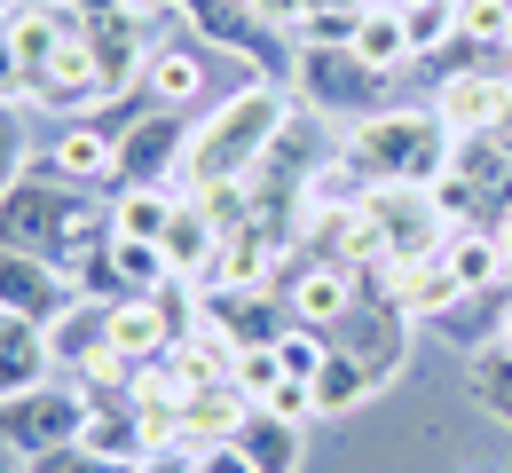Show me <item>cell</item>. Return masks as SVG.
Listing matches in <instances>:
<instances>
[{"mask_svg": "<svg viewBox=\"0 0 512 473\" xmlns=\"http://www.w3.org/2000/svg\"><path fill=\"white\" fill-rule=\"evenodd\" d=\"M103 237H111V205H95V190H79L71 174H56L48 150H32V166L0 198V245L8 253H48V261L71 269V253H87Z\"/></svg>", "mask_w": 512, "mask_h": 473, "instance_id": "1", "label": "cell"}, {"mask_svg": "<svg viewBox=\"0 0 512 473\" xmlns=\"http://www.w3.org/2000/svg\"><path fill=\"white\" fill-rule=\"evenodd\" d=\"M292 87L276 79H245L229 103H213L205 119L190 127V150H182V190H229L245 182L260 158L276 150V135L292 127Z\"/></svg>", "mask_w": 512, "mask_h": 473, "instance_id": "2", "label": "cell"}, {"mask_svg": "<svg viewBox=\"0 0 512 473\" xmlns=\"http://www.w3.org/2000/svg\"><path fill=\"white\" fill-rule=\"evenodd\" d=\"M449 119L434 103H410V111H371L355 119L347 135L331 142V166L355 182V190H386V182H410V190H434L449 174Z\"/></svg>", "mask_w": 512, "mask_h": 473, "instance_id": "3", "label": "cell"}, {"mask_svg": "<svg viewBox=\"0 0 512 473\" xmlns=\"http://www.w3.org/2000/svg\"><path fill=\"white\" fill-rule=\"evenodd\" d=\"M449 229H505L512 213V119L489 127V135H457L449 142V174L434 182Z\"/></svg>", "mask_w": 512, "mask_h": 473, "instance_id": "4", "label": "cell"}, {"mask_svg": "<svg viewBox=\"0 0 512 473\" xmlns=\"http://www.w3.org/2000/svg\"><path fill=\"white\" fill-rule=\"evenodd\" d=\"M292 103L308 119H371L386 111V71H371L355 48H323V40H292Z\"/></svg>", "mask_w": 512, "mask_h": 473, "instance_id": "5", "label": "cell"}, {"mask_svg": "<svg viewBox=\"0 0 512 473\" xmlns=\"http://www.w3.org/2000/svg\"><path fill=\"white\" fill-rule=\"evenodd\" d=\"M87 387L79 379H40V387H24V395H0V442L16 450V458H48V450H64L87 434Z\"/></svg>", "mask_w": 512, "mask_h": 473, "instance_id": "6", "label": "cell"}, {"mask_svg": "<svg viewBox=\"0 0 512 473\" xmlns=\"http://www.w3.org/2000/svg\"><path fill=\"white\" fill-rule=\"evenodd\" d=\"M363 213H371V229H379V245H386V269L394 261H426V253L449 245V213H442L434 190L386 182V190H363Z\"/></svg>", "mask_w": 512, "mask_h": 473, "instance_id": "7", "label": "cell"}, {"mask_svg": "<svg viewBox=\"0 0 512 473\" xmlns=\"http://www.w3.org/2000/svg\"><path fill=\"white\" fill-rule=\"evenodd\" d=\"M197 324H213L237 355H253L292 332V308L276 300V284H197Z\"/></svg>", "mask_w": 512, "mask_h": 473, "instance_id": "8", "label": "cell"}, {"mask_svg": "<svg viewBox=\"0 0 512 473\" xmlns=\"http://www.w3.org/2000/svg\"><path fill=\"white\" fill-rule=\"evenodd\" d=\"M190 111H142L119 127V166H111V190H127V182H182V150H190Z\"/></svg>", "mask_w": 512, "mask_h": 473, "instance_id": "9", "label": "cell"}, {"mask_svg": "<svg viewBox=\"0 0 512 473\" xmlns=\"http://www.w3.org/2000/svg\"><path fill=\"white\" fill-rule=\"evenodd\" d=\"M71 300H79V284H71L64 261H48V253H8V245H0V308H8V316L56 324Z\"/></svg>", "mask_w": 512, "mask_h": 473, "instance_id": "10", "label": "cell"}, {"mask_svg": "<svg viewBox=\"0 0 512 473\" xmlns=\"http://www.w3.org/2000/svg\"><path fill=\"white\" fill-rule=\"evenodd\" d=\"M434 111L449 119V135H489V127H505L512 119V56L449 79L442 95H434Z\"/></svg>", "mask_w": 512, "mask_h": 473, "instance_id": "11", "label": "cell"}, {"mask_svg": "<svg viewBox=\"0 0 512 473\" xmlns=\"http://www.w3.org/2000/svg\"><path fill=\"white\" fill-rule=\"evenodd\" d=\"M386 300H394L410 324H434V316H449V308L465 300V284L449 269V253H426V261H394V269H386Z\"/></svg>", "mask_w": 512, "mask_h": 473, "instance_id": "12", "label": "cell"}, {"mask_svg": "<svg viewBox=\"0 0 512 473\" xmlns=\"http://www.w3.org/2000/svg\"><path fill=\"white\" fill-rule=\"evenodd\" d=\"M48 355H56V371H64V379L95 371V363L111 355V308H103V300H71L64 316L48 324Z\"/></svg>", "mask_w": 512, "mask_h": 473, "instance_id": "13", "label": "cell"}, {"mask_svg": "<svg viewBox=\"0 0 512 473\" xmlns=\"http://www.w3.org/2000/svg\"><path fill=\"white\" fill-rule=\"evenodd\" d=\"M253 418V395L237 387V379H213V387H197L190 403H182V442L190 450H213V442H237V426Z\"/></svg>", "mask_w": 512, "mask_h": 473, "instance_id": "14", "label": "cell"}, {"mask_svg": "<svg viewBox=\"0 0 512 473\" xmlns=\"http://www.w3.org/2000/svg\"><path fill=\"white\" fill-rule=\"evenodd\" d=\"M213 245H221V221L205 213V205L182 190V205H174V221H166V237H158V253H166V269L182 276V284H205V269H213Z\"/></svg>", "mask_w": 512, "mask_h": 473, "instance_id": "15", "label": "cell"}, {"mask_svg": "<svg viewBox=\"0 0 512 473\" xmlns=\"http://www.w3.org/2000/svg\"><path fill=\"white\" fill-rule=\"evenodd\" d=\"M40 379H56L48 324H32V316H8V308H0V395H24V387H40Z\"/></svg>", "mask_w": 512, "mask_h": 473, "instance_id": "16", "label": "cell"}, {"mask_svg": "<svg viewBox=\"0 0 512 473\" xmlns=\"http://www.w3.org/2000/svg\"><path fill=\"white\" fill-rule=\"evenodd\" d=\"M79 442H87L103 466H119V473H134L142 458H150V450H158L134 403H95V410H87V434H79Z\"/></svg>", "mask_w": 512, "mask_h": 473, "instance_id": "17", "label": "cell"}, {"mask_svg": "<svg viewBox=\"0 0 512 473\" xmlns=\"http://www.w3.org/2000/svg\"><path fill=\"white\" fill-rule=\"evenodd\" d=\"M197 87H205V56H197V40H158L150 48V64H142V95L150 103H166V111H190Z\"/></svg>", "mask_w": 512, "mask_h": 473, "instance_id": "18", "label": "cell"}, {"mask_svg": "<svg viewBox=\"0 0 512 473\" xmlns=\"http://www.w3.org/2000/svg\"><path fill=\"white\" fill-rule=\"evenodd\" d=\"M355 56L371 71H402V64H418V40H410V16L394 8V0H371L363 16H355V40H347Z\"/></svg>", "mask_w": 512, "mask_h": 473, "instance_id": "19", "label": "cell"}, {"mask_svg": "<svg viewBox=\"0 0 512 473\" xmlns=\"http://www.w3.org/2000/svg\"><path fill=\"white\" fill-rule=\"evenodd\" d=\"M71 32H79V16H71V8H48V0L8 8V40H16V64H24V79H32V71H48V56L64 48Z\"/></svg>", "mask_w": 512, "mask_h": 473, "instance_id": "20", "label": "cell"}, {"mask_svg": "<svg viewBox=\"0 0 512 473\" xmlns=\"http://www.w3.org/2000/svg\"><path fill=\"white\" fill-rule=\"evenodd\" d=\"M56 174H71L79 190H111V166H119V142H111V127H87V119H71L64 135H56Z\"/></svg>", "mask_w": 512, "mask_h": 473, "instance_id": "21", "label": "cell"}, {"mask_svg": "<svg viewBox=\"0 0 512 473\" xmlns=\"http://www.w3.org/2000/svg\"><path fill=\"white\" fill-rule=\"evenodd\" d=\"M237 450L253 458L260 473H300V458H308V426H292V418H276V410H260L237 426Z\"/></svg>", "mask_w": 512, "mask_h": 473, "instance_id": "22", "label": "cell"}, {"mask_svg": "<svg viewBox=\"0 0 512 473\" xmlns=\"http://www.w3.org/2000/svg\"><path fill=\"white\" fill-rule=\"evenodd\" d=\"M174 205H182V182H127V190H111V237H166Z\"/></svg>", "mask_w": 512, "mask_h": 473, "instance_id": "23", "label": "cell"}, {"mask_svg": "<svg viewBox=\"0 0 512 473\" xmlns=\"http://www.w3.org/2000/svg\"><path fill=\"white\" fill-rule=\"evenodd\" d=\"M379 387H394V379H379L371 363H355V355H323L316 371V418H347V410H363Z\"/></svg>", "mask_w": 512, "mask_h": 473, "instance_id": "24", "label": "cell"}, {"mask_svg": "<svg viewBox=\"0 0 512 473\" xmlns=\"http://www.w3.org/2000/svg\"><path fill=\"white\" fill-rule=\"evenodd\" d=\"M465 395L489 410L497 426H512V347H505V339H489V347L465 355Z\"/></svg>", "mask_w": 512, "mask_h": 473, "instance_id": "25", "label": "cell"}, {"mask_svg": "<svg viewBox=\"0 0 512 473\" xmlns=\"http://www.w3.org/2000/svg\"><path fill=\"white\" fill-rule=\"evenodd\" d=\"M449 269H457V284L465 292H489V284H512V269H505V245L489 237V229H449Z\"/></svg>", "mask_w": 512, "mask_h": 473, "instance_id": "26", "label": "cell"}, {"mask_svg": "<svg viewBox=\"0 0 512 473\" xmlns=\"http://www.w3.org/2000/svg\"><path fill=\"white\" fill-rule=\"evenodd\" d=\"M111 269H119V292H127V300L166 292V284H174L166 253H158V237H111Z\"/></svg>", "mask_w": 512, "mask_h": 473, "instance_id": "27", "label": "cell"}, {"mask_svg": "<svg viewBox=\"0 0 512 473\" xmlns=\"http://www.w3.org/2000/svg\"><path fill=\"white\" fill-rule=\"evenodd\" d=\"M457 32L481 40V48H505L512 40V0H457ZM512 56V48H505Z\"/></svg>", "mask_w": 512, "mask_h": 473, "instance_id": "28", "label": "cell"}, {"mask_svg": "<svg viewBox=\"0 0 512 473\" xmlns=\"http://www.w3.org/2000/svg\"><path fill=\"white\" fill-rule=\"evenodd\" d=\"M323 355H331V347H323V332H308V324H292V332L276 339V371H284V379H308V387H316Z\"/></svg>", "mask_w": 512, "mask_h": 473, "instance_id": "29", "label": "cell"}, {"mask_svg": "<svg viewBox=\"0 0 512 473\" xmlns=\"http://www.w3.org/2000/svg\"><path fill=\"white\" fill-rule=\"evenodd\" d=\"M32 166V135H24V103H0V198H8V182Z\"/></svg>", "mask_w": 512, "mask_h": 473, "instance_id": "30", "label": "cell"}, {"mask_svg": "<svg viewBox=\"0 0 512 473\" xmlns=\"http://www.w3.org/2000/svg\"><path fill=\"white\" fill-rule=\"evenodd\" d=\"M260 410H276V418H292V426H316V387H308V379H276Z\"/></svg>", "mask_w": 512, "mask_h": 473, "instance_id": "31", "label": "cell"}, {"mask_svg": "<svg viewBox=\"0 0 512 473\" xmlns=\"http://www.w3.org/2000/svg\"><path fill=\"white\" fill-rule=\"evenodd\" d=\"M24 473H119V466H103L87 442H64V450H48V458H24Z\"/></svg>", "mask_w": 512, "mask_h": 473, "instance_id": "32", "label": "cell"}, {"mask_svg": "<svg viewBox=\"0 0 512 473\" xmlns=\"http://www.w3.org/2000/svg\"><path fill=\"white\" fill-rule=\"evenodd\" d=\"M284 371H276V347H253V355H237V387L253 395V403H268V387H276Z\"/></svg>", "mask_w": 512, "mask_h": 473, "instance_id": "33", "label": "cell"}, {"mask_svg": "<svg viewBox=\"0 0 512 473\" xmlns=\"http://www.w3.org/2000/svg\"><path fill=\"white\" fill-rule=\"evenodd\" d=\"M253 16H260V24H276L284 40H300L308 16H316V0H253Z\"/></svg>", "mask_w": 512, "mask_h": 473, "instance_id": "34", "label": "cell"}, {"mask_svg": "<svg viewBox=\"0 0 512 473\" xmlns=\"http://www.w3.org/2000/svg\"><path fill=\"white\" fill-rule=\"evenodd\" d=\"M0 103H24V64H16V40H8V8H0Z\"/></svg>", "mask_w": 512, "mask_h": 473, "instance_id": "35", "label": "cell"}, {"mask_svg": "<svg viewBox=\"0 0 512 473\" xmlns=\"http://www.w3.org/2000/svg\"><path fill=\"white\" fill-rule=\"evenodd\" d=\"M197 473H260L237 442H213V450H197Z\"/></svg>", "mask_w": 512, "mask_h": 473, "instance_id": "36", "label": "cell"}, {"mask_svg": "<svg viewBox=\"0 0 512 473\" xmlns=\"http://www.w3.org/2000/svg\"><path fill=\"white\" fill-rule=\"evenodd\" d=\"M134 473H197V450H150Z\"/></svg>", "mask_w": 512, "mask_h": 473, "instance_id": "37", "label": "cell"}, {"mask_svg": "<svg viewBox=\"0 0 512 473\" xmlns=\"http://www.w3.org/2000/svg\"><path fill=\"white\" fill-rule=\"evenodd\" d=\"M134 0H71V16H79V24H103V16H127Z\"/></svg>", "mask_w": 512, "mask_h": 473, "instance_id": "38", "label": "cell"}, {"mask_svg": "<svg viewBox=\"0 0 512 473\" xmlns=\"http://www.w3.org/2000/svg\"><path fill=\"white\" fill-rule=\"evenodd\" d=\"M371 0H316V16H363Z\"/></svg>", "mask_w": 512, "mask_h": 473, "instance_id": "39", "label": "cell"}, {"mask_svg": "<svg viewBox=\"0 0 512 473\" xmlns=\"http://www.w3.org/2000/svg\"><path fill=\"white\" fill-rule=\"evenodd\" d=\"M0 473H24V458H16V450H8V442H0Z\"/></svg>", "mask_w": 512, "mask_h": 473, "instance_id": "40", "label": "cell"}, {"mask_svg": "<svg viewBox=\"0 0 512 473\" xmlns=\"http://www.w3.org/2000/svg\"><path fill=\"white\" fill-rule=\"evenodd\" d=\"M497 245H505V269H512V213H505V229H497Z\"/></svg>", "mask_w": 512, "mask_h": 473, "instance_id": "41", "label": "cell"}, {"mask_svg": "<svg viewBox=\"0 0 512 473\" xmlns=\"http://www.w3.org/2000/svg\"><path fill=\"white\" fill-rule=\"evenodd\" d=\"M497 339H505V347H512V300H505V332H497Z\"/></svg>", "mask_w": 512, "mask_h": 473, "instance_id": "42", "label": "cell"}, {"mask_svg": "<svg viewBox=\"0 0 512 473\" xmlns=\"http://www.w3.org/2000/svg\"><path fill=\"white\" fill-rule=\"evenodd\" d=\"M0 8H24V0H0Z\"/></svg>", "mask_w": 512, "mask_h": 473, "instance_id": "43", "label": "cell"}, {"mask_svg": "<svg viewBox=\"0 0 512 473\" xmlns=\"http://www.w3.org/2000/svg\"><path fill=\"white\" fill-rule=\"evenodd\" d=\"M505 48H512V40H505Z\"/></svg>", "mask_w": 512, "mask_h": 473, "instance_id": "44", "label": "cell"}]
</instances>
